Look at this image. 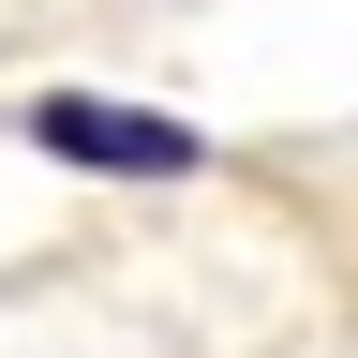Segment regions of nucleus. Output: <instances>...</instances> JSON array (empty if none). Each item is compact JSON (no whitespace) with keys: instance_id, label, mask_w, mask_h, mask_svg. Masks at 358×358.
Returning <instances> with one entry per match:
<instances>
[{"instance_id":"nucleus-1","label":"nucleus","mask_w":358,"mask_h":358,"mask_svg":"<svg viewBox=\"0 0 358 358\" xmlns=\"http://www.w3.org/2000/svg\"><path fill=\"white\" fill-rule=\"evenodd\" d=\"M30 150L105 164V179H194V164H209V134H194V120H150V105H90V90H45V105H30Z\"/></svg>"}]
</instances>
